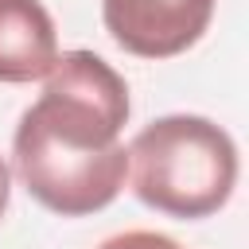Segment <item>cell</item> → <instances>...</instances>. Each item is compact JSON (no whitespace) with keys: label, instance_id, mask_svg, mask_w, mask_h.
<instances>
[{"label":"cell","instance_id":"obj_6","mask_svg":"<svg viewBox=\"0 0 249 249\" xmlns=\"http://www.w3.org/2000/svg\"><path fill=\"white\" fill-rule=\"evenodd\" d=\"M8 202H12V167L0 156V218L8 214Z\"/></svg>","mask_w":249,"mask_h":249},{"label":"cell","instance_id":"obj_4","mask_svg":"<svg viewBox=\"0 0 249 249\" xmlns=\"http://www.w3.org/2000/svg\"><path fill=\"white\" fill-rule=\"evenodd\" d=\"M58 58V31L43 0H0V82L47 78Z\"/></svg>","mask_w":249,"mask_h":249},{"label":"cell","instance_id":"obj_5","mask_svg":"<svg viewBox=\"0 0 249 249\" xmlns=\"http://www.w3.org/2000/svg\"><path fill=\"white\" fill-rule=\"evenodd\" d=\"M97 249H183V245L167 233H156V230H124V233L105 237Z\"/></svg>","mask_w":249,"mask_h":249},{"label":"cell","instance_id":"obj_1","mask_svg":"<svg viewBox=\"0 0 249 249\" xmlns=\"http://www.w3.org/2000/svg\"><path fill=\"white\" fill-rule=\"evenodd\" d=\"M124 78L93 51H62L43 97L23 109L12 160L27 195L62 218L105 210L128 179L121 128L128 121Z\"/></svg>","mask_w":249,"mask_h":249},{"label":"cell","instance_id":"obj_3","mask_svg":"<svg viewBox=\"0 0 249 249\" xmlns=\"http://www.w3.org/2000/svg\"><path fill=\"white\" fill-rule=\"evenodd\" d=\"M218 0H101V19L109 39L136 58H175L191 51Z\"/></svg>","mask_w":249,"mask_h":249},{"label":"cell","instance_id":"obj_2","mask_svg":"<svg viewBox=\"0 0 249 249\" xmlns=\"http://www.w3.org/2000/svg\"><path fill=\"white\" fill-rule=\"evenodd\" d=\"M124 152L136 198L183 222L218 214L237 187V144L210 117H156Z\"/></svg>","mask_w":249,"mask_h":249}]
</instances>
